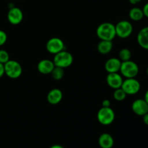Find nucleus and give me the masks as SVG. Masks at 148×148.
<instances>
[{
    "mask_svg": "<svg viewBox=\"0 0 148 148\" xmlns=\"http://www.w3.org/2000/svg\"><path fill=\"white\" fill-rule=\"evenodd\" d=\"M55 67L53 62L49 59H43L38 62L37 69L38 72L42 75H49L51 73L52 70Z\"/></svg>",
    "mask_w": 148,
    "mask_h": 148,
    "instance_id": "obj_12",
    "label": "nucleus"
},
{
    "mask_svg": "<svg viewBox=\"0 0 148 148\" xmlns=\"http://www.w3.org/2000/svg\"><path fill=\"white\" fill-rule=\"evenodd\" d=\"M46 50L52 54H56L62 51L65 50V46L63 40L59 38H51L47 41L46 45Z\"/></svg>",
    "mask_w": 148,
    "mask_h": 148,
    "instance_id": "obj_8",
    "label": "nucleus"
},
{
    "mask_svg": "<svg viewBox=\"0 0 148 148\" xmlns=\"http://www.w3.org/2000/svg\"><path fill=\"white\" fill-rule=\"evenodd\" d=\"M50 148H64L63 146L60 145H53L51 146Z\"/></svg>",
    "mask_w": 148,
    "mask_h": 148,
    "instance_id": "obj_29",
    "label": "nucleus"
},
{
    "mask_svg": "<svg viewBox=\"0 0 148 148\" xmlns=\"http://www.w3.org/2000/svg\"><path fill=\"white\" fill-rule=\"evenodd\" d=\"M63 98L62 90L58 88L51 90L47 95V101L51 105H57L61 102Z\"/></svg>",
    "mask_w": 148,
    "mask_h": 148,
    "instance_id": "obj_14",
    "label": "nucleus"
},
{
    "mask_svg": "<svg viewBox=\"0 0 148 148\" xmlns=\"http://www.w3.org/2000/svg\"><path fill=\"white\" fill-rule=\"evenodd\" d=\"M119 72L126 78H135L139 73V66L136 62L129 60L121 62Z\"/></svg>",
    "mask_w": 148,
    "mask_h": 148,
    "instance_id": "obj_2",
    "label": "nucleus"
},
{
    "mask_svg": "<svg viewBox=\"0 0 148 148\" xmlns=\"http://www.w3.org/2000/svg\"><path fill=\"white\" fill-rule=\"evenodd\" d=\"M145 101L147 102V103L148 104V90L147 91H146L145 94V98H144Z\"/></svg>",
    "mask_w": 148,
    "mask_h": 148,
    "instance_id": "obj_30",
    "label": "nucleus"
},
{
    "mask_svg": "<svg viewBox=\"0 0 148 148\" xmlns=\"http://www.w3.org/2000/svg\"><path fill=\"white\" fill-rule=\"evenodd\" d=\"M113 95H114V98L116 101H122L127 98V95L126 94V92L123 90L122 88H117V89H115Z\"/></svg>",
    "mask_w": 148,
    "mask_h": 148,
    "instance_id": "obj_21",
    "label": "nucleus"
},
{
    "mask_svg": "<svg viewBox=\"0 0 148 148\" xmlns=\"http://www.w3.org/2000/svg\"><path fill=\"white\" fill-rule=\"evenodd\" d=\"M51 75L52 78L54 80H60L63 78L64 75V71L63 68L55 66Z\"/></svg>",
    "mask_w": 148,
    "mask_h": 148,
    "instance_id": "obj_19",
    "label": "nucleus"
},
{
    "mask_svg": "<svg viewBox=\"0 0 148 148\" xmlns=\"http://www.w3.org/2000/svg\"><path fill=\"white\" fill-rule=\"evenodd\" d=\"M132 53L130 49H122L119 53V59L121 62H126L131 59Z\"/></svg>",
    "mask_w": 148,
    "mask_h": 148,
    "instance_id": "obj_20",
    "label": "nucleus"
},
{
    "mask_svg": "<svg viewBox=\"0 0 148 148\" xmlns=\"http://www.w3.org/2000/svg\"><path fill=\"white\" fill-rule=\"evenodd\" d=\"M123 78L120 74L118 72L114 73H108L106 77V82L110 88L113 89H117L121 87L123 83Z\"/></svg>",
    "mask_w": 148,
    "mask_h": 148,
    "instance_id": "obj_11",
    "label": "nucleus"
},
{
    "mask_svg": "<svg viewBox=\"0 0 148 148\" xmlns=\"http://www.w3.org/2000/svg\"><path fill=\"white\" fill-rule=\"evenodd\" d=\"M143 14H144L145 17H146L147 18H148V2L146 3L144 5L143 8Z\"/></svg>",
    "mask_w": 148,
    "mask_h": 148,
    "instance_id": "obj_24",
    "label": "nucleus"
},
{
    "mask_svg": "<svg viewBox=\"0 0 148 148\" xmlns=\"http://www.w3.org/2000/svg\"><path fill=\"white\" fill-rule=\"evenodd\" d=\"M98 144L101 148H112L114 145V140L108 133H103L98 138Z\"/></svg>",
    "mask_w": 148,
    "mask_h": 148,
    "instance_id": "obj_16",
    "label": "nucleus"
},
{
    "mask_svg": "<svg viewBox=\"0 0 148 148\" xmlns=\"http://www.w3.org/2000/svg\"><path fill=\"white\" fill-rule=\"evenodd\" d=\"M4 74L11 79H17L21 76L23 68L21 64L15 60H9L4 64Z\"/></svg>",
    "mask_w": 148,
    "mask_h": 148,
    "instance_id": "obj_4",
    "label": "nucleus"
},
{
    "mask_svg": "<svg viewBox=\"0 0 148 148\" xmlns=\"http://www.w3.org/2000/svg\"><path fill=\"white\" fill-rule=\"evenodd\" d=\"M132 110L136 115L143 116L148 113V104L144 99H137L132 104Z\"/></svg>",
    "mask_w": 148,
    "mask_h": 148,
    "instance_id": "obj_10",
    "label": "nucleus"
},
{
    "mask_svg": "<svg viewBox=\"0 0 148 148\" xmlns=\"http://www.w3.org/2000/svg\"><path fill=\"white\" fill-rule=\"evenodd\" d=\"M121 88L127 95H135L138 93L141 88L140 82L135 78H126L123 81Z\"/></svg>",
    "mask_w": 148,
    "mask_h": 148,
    "instance_id": "obj_7",
    "label": "nucleus"
},
{
    "mask_svg": "<svg viewBox=\"0 0 148 148\" xmlns=\"http://www.w3.org/2000/svg\"><path fill=\"white\" fill-rule=\"evenodd\" d=\"M7 20L12 25H17L21 23L23 20V12L19 7H13L10 8L7 13Z\"/></svg>",
    "mask_w": 148,
    "mask_h": 148,
    "instance_id": "obj_9",
    "label": "nucleus"
},
{
    "mask_svg": "<svg viewBox=\"0 0 148 148\" xmlns=\"http://www.w3.org/2000/svg\"><path fill=\"white\" fill-rule=\"evenodd\" d=\"M116 36L121 38L130 37L133 32V25L128 20H121L115 25Z\"/></svg>",
    "mask_w": 148,
    "mask_h": 148,
    "instance_id": "obj_6",
    "label": "nucleus"
},
{
    "mask_svg": "<svg viewBox=\"0 0 148 148\" xmlns=\"http://www.w3.org/2000/svg\"><path fill=\"white\" fill-rule=\"evenodd\" d=\"M97 119L102 125H110L115 119V112L111 107H102L98 110Z\"/></svg>",
    "mask_w": 148,
    "mask_h": 148,
    "instance_id": "obj_5",
    "label": "nucleus"
},
{
    "mask_svg": "<svg viewBox=\"0 0 148 148\" xmlns=\"http://www.w3.org/2000/svg\"><path fill=\"white\" fill-rule=\"evenodd\" d=\"M7 40V35L4 30H0V46H3Z\"/></svg>",
    "mask_w": 148,
    "mask_h": 148,
    "instance_id": "obj_23",
    "label": "nucleus"
},
{
    "mask_svg": "<svg viewBox=\"0 0 148 148\" xmlns=\"http://www.w3.org/2000/svg\"><path fill=\"white\" fill-rule=\"evenodd\" d=\"M143 120L144 124L148 126V113L143 116Z\"/></svg>",
    "mask_w": 148,
    "mask_h": 148,
    "instance_id": "obj_27",
    "label": "nucleus"
},
{
    "mask_svg": "<svg viewBox=\"0 0 148 148\" xmlns=\"http://www.w3.org/2000/svg\"><path fill=\"white\" fill-rule=\"evenodd\" d=\"M96 35L100 40L112 41L116 36L115 25L108 22L101 23L97 27Z\"/></svg>",
    "mask_w": 148,
    "mask_h": 148,
    "instance_id": "obj_1",
    "label": "nucleus"
},
{
    "mask_svg": "<svg viewBox=\"0 0 148 148\" xmlns=\"http://www.w3.org/2000/svg\"><path fill=\"white\" fill-rule=\"evenodd\" d=\"M73 56L72 53L67 51L63 50L54 55L53 64L56 66H59L63 69L70 66L73 63Z\"/></svg>",
    "mask_w": 148,
    "mask_h": 148,
    "instance_id": "obj_3",
    "label": "nucleus"
},
{
    "mask_svg": "<svg viewBox=\"0 0 148 148\" xmlns=\"http://www.w3.org/2000/svg\"><path fill=\"white\" fill-rule=\"evenodd\" d=\"M4 75V65L0 63V78L2 77Z\"/></svg>",
    "mask_w": 148,
    "mask_h": 148,
    "instance_id": "obj_26",
    "label": "nucleus"
},
{
    "mask_svg": "<svg viewBox=\"0 0 148 148\" xmlns=\"http://www.w3.org/2000/svg\"><path fill=\"white\" fill-rule=\"evenodd\" d=\"M113 49V43L111 40H101L97 46V50L101 54H108Z\"/></svg>",
    "mask_w": 148,
    "mask_h": 148,
    "instance_id": "obj_17",
    "label": "nucleus"
},
{
    "mask_svg": "<svg viewBox=\"0 0 148 148\" xmlns=\"http://www.w3.org/2000/svg\"><path fill=\"white\" fill-rule=\"evenodd\" d=\"M129 17L133 21H140L145 17L143 9L140 7H133L129 12Z\"/></svg>",
    "mask_w": 148,
    "mask_h": 148,
    "instance_id": "obj_18",
    "label": "nucleus"
},
{
    "mask_svg": "<svg viewBox=\"0 0 148 148\" xmlns=\"http://www.w3.org/2000/svg\"><path fill=\"white\" fill-rule=\"evenodd\" d=\"M137 40L140 47L148 50V26L144 27L139 31Z\"/></svg>",
    "mask_w": 148,
    "mask_h": 148,
    "instance_id": "obj_15",
    "label": "nucleus"
},
{
    "mask_svg": "<svg viewBox=\"0 0 148 148\" xmlns=\"http://www.w3.org/2000/svg\"><path fill=\"white\" fill-rule=\"evenodd\" d=\"M102 107H111V102H110L109 100H103L102 101Z\"/></svg>",
    "mask_w": 148,
    "mask_h": 148,
    "instance_id": "obj_25",
    "label": "nucleus"
},
{
    "mask_svg": "<svg viewBox=\"0 0 148 148\" xmlns=\"http://www.w3.org/2000/svg\"><path fill=\"white\" fill-rule=\"evenodd\" d=\"M121 64V61L119 58H110L106 62L105 69L108 73L119 72Z\"/></svg>",
    "mask_w": 148,
    "mask_h": 148,
    "instance_id": "obj_13",
    "label": "nucleus"
},
{
    "mask_svg": "<svg viewBox=\"0 0 148 148\" xmlns=\"http://www.w3.org/2000/svg\"><path fill=\"white\" fill-rule=\"evenodd\" d=\"M147 76H148V67L147 68Z\"/></svg>",
    "mask_w": 148,
    "mask_h": 148,
    "instance_id": "obj_31",
    "label": "nucleus"
},
{
    "mask_svg": "<svg viewBox=\"0 0 148 148\" xmlns=\"http://www.w3.org/2000/svg\"><path fill=\"white\" fill-rule=\"evenodd\" d=\"M10 60V55L7 51L4 49L0 50V63L4 64Z\"/></svg>",
    "mask_w": 148,
    "mask_h": 148,
    "instance_id": "obj_22",
    "label": "nucleus"
},
{
    "mask_svg": "<svg viewBox=\"0 0 148 148\" xmlns=\"http://www.w3.org/2000/svg\"><path fill=\"white\" fill-rule=\"evenodd\" d=\"M143 0H129L130 3L131 4H133V5H136V4L140 3Z\"/></svg>",
    "mask_w": 148,
    "mask_h": 148,
    "instance_id": "obj_28",
    "label": "nucleus"
}]
</instances>
